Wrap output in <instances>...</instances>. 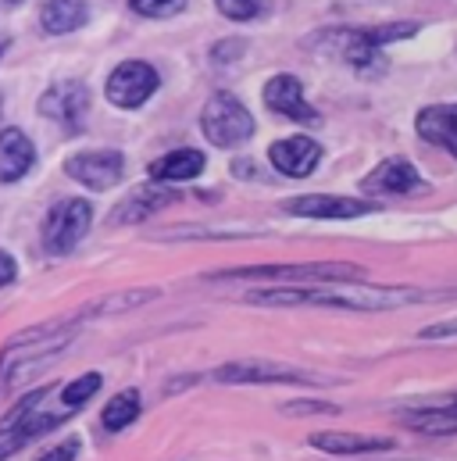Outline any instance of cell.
<instances>
[{"label":"cell","mask_w":457,"mask_h":461,"mask_svg":"<svg viewBox=\"0 0 457 461\" xmlns=\"http://www.w3.org/2000/svg\"><path fill=\"white\" fill-rule=\"evenodd\" d=\"M250 304H315V308H343V312H390L411 301H422L418 290L404 286H372V283H322V286H282V290H254L246 294Z\"/></svg>","instance_id":"6da1fadb"},{"label":"cell","mask_w":457,"mask_h":461,"mask_svg":"<svg viewBox=\"0 0 457 461\" xmlns=\"http://www.w3.org/2000/svg\"><path fill=\"white\" fill-rule=\"evenodd\" d=\"M215 279H279V283H364V268L350 261H304V265H246Z\"/></svg>","instance_id":"7a4b0ae2"},{"label":"cell","mask_w":457,"mask_h":461,"mask_svg":"<svg viewBox=\"0 0 457 461\" xmlns=\"http://www.w3.org/2000/svg\"><path fill=\"white\" fill-rule=\"evenodd\" d=\"M50 393L54 390H36L29 401H22L11 415H7V422L0 426V461L11 458L18 447H25L29 440H36L40 433H47V429H54L58 422H65L72 411H43V404L50 401Z\"/></svg>","instance_id":"3957f363"},{"label":"cell","mask_w":457,"mask_h":461,"mask_svg":"<svg viewBox=\"0 0 457 461\" xmlns=\"http://www.w3.org/2000/svg\"><path fill=\"white\" fill-rule=\"evenodd\" d=\"M201 129L215 147H239L254 136V115L232 94H215L201 112Z\"/></svg>","instance_id":"277c9868"},{"label":"cell","mask_w":457,"mask_h":461,"mask_svg":"<svg viewBox=\"0 0 457 461\" xmlns=\"http://www.w3.org/2000/svg\"><path fill=\"white\" fill-rule=\"evenodd\" d=\"M90 219H94V208L86 201H79V197L54 204L50 215H47V222H43V247L50 254H68L86 236Z\"/></svg>","instance_id":"5b68a950"},{"label":"cell","mask_w":457,"mask_h":461,"mask_svg":"<svg viewBox=\"0 0 457 461\" xmlns=\"http://www.w3.org/2000/svg\"><path fill=\"white\" fill-rule=\"evenodd\" d=\"M219 383H297V386H322L329 383L318 372H304L297 365H282V361H232L215 368Z\"/></svg>","instance_id":"8992f818"},{"label":"cell","mask_w":457,"mask_h":461,"mask_svg":"<svg viewBox=\"0 0 457 461\" xmlns=\"http://www.w3.org/2000/svg\"><path fill=\"white\" fill-rule=\"evenodd\" d=\"M322 40H329L336 47V54L357 76L386 72V58H382V43H379L375 29H336V32H326Z\"/></svg>","instance_id":"52a82bcc"},{"label":"cell","mask_w":457,"mask_h":461,"mask_svg":"<svg viewBox=\"0 0 457 461\" xmlns=\"http://www.w3.org/2000/svg\"><path fill=\"white\" fill-rule=\"evenodd\" d=\"M157 83H161V76H157L154 65H147V61H121L112 72L104 94H108V101H112L114 108H139L157 90Z\"/></svg>","instance_id":"ba28073f"},{"label":"cell","mask_w":457,"mask_h":461,"mask_svg":"<svg viewBox=\"0 0 457 461\" xmlns=\"http://www.w3.org/2000/svg\"><path fill=\"white\" fill-rule=\"evenodd\" d=\"M65 172L83 183L86 190H112L114 183H121L125 176V158L121 150H83V154H72Z\"/></svg>","instance_id":"9c48e42d"},{"label":"cell","mask_w":457,"mask_h":461,"mask_svg":"<svg viewBox=\"0 0 457 461\" xmlns=\"http://www.w3.org/2000/svg\"><path fill=\"white\" fill-rule=\"evenodd\" d=\"M282 212L300 215V219H361L379 212V204L361 201V197H336V194H304L282 204Z\"/></svg>","instance_id":"30bf717a"},{"label":"cell","mask_w":457,"mask_h":461,"mask_svg":"<svg viewBox=\"0 0 457 461\" xmlns=\"http://www.w3.org/2000/svg\"><path fill=\"white\" fill-rule=\"evenodd\" d=\"M40 112L47 118H58L68 132H79L83 118L90 112V90L79 79H61L40 97Z\"/></svg>","instance_id":"8fae6325"},{"label":"cell","mask_w":457,"mask_h":461,"mask_svg":"<svg viewBox=\"0 0 457 461\" xmlns=\"http://www.w3.org/2000/svg\"><path fill=\"white\" fill-rule=\"evenodd\" d=\"M268 161H272L282 176L304 179V176H311V172L318 168V161H322V143L311 140V136H290V140H279V143L268 147Z\"/></svg>","instance_id":"7c38bea8"},{"label":"cell","mask_w":457,"mask_h":461,"mask_svg":"<svg viewBox=\"0 0 457 461\" xmlns=\"http://www.w3.org/2000/svg\"><path fill=\"white\" fill-rule=\"evenodd\" d=\"M418 186H422V176L408 158H386L361 179L364 194H415Z\"/></svg>","instance_id":"4fadbf2b"},{"label":"cell","mask_w":457,"mask_h":461,"mask_svg":"<svg viewBox=\"0 0 457 461\" xmlns=\"http://www.w3.org/2000/svg\"><path fill=\"white\" fill-rule=\"evenodd\" d=\"M264 104L275 115H286L293 122H318V112L304 101V86L297 76H272L264 86Z\"/></svg>","instance_id":"5bb4252c"},{"label":"cell","mask_w":457,"mask_h":461,"mask_svg":"<svg viewBox=\"0 0 457 461\" xmlns=\"http://www.w3.org/2000/svg\"><path fill=\"white\" fill-rule=\"evenodd\" d=\"M415 129L426 143L444 147L457 158V104H429L415 118Z\"/></svg>","instance_id":"9a60e30c"},{"label":"cell","mask_w":457,"mask_h":461,"mask_svg":"<svg viewBox=\"0 0 457 461\" xmlns=\"http://www.w3.org/2000/svg\"><path fill=\"white\" fill-rule=\"evenodd\" d=\"M36 165V147L22 129L0 132V183H18Z\"/></svg>","instance_id":"2e32d148"},{"label":"cell","mask_w":457,"mask_h":461,"mask_svg":"<svg viewBox=\"0 0 457 461\" xmlns=\"http://www.w3.org/2000/svg\"><path fill=\"white\" fill-rule=\"evenodd\" d=\"M175 197H179L175 190H157V186H147V190H143V186H139V190H132L118 208H112V222H118V226L143 222V219H150L154 212L168 208Z\"/></svg>","instance_id":"e0dca14e"},{"label":"cell","mask_w":457,"mask_h":461,"mask_svg":"<svg viewBox=\"0 0 457 461\" xmlns=\"http://www.w3.org/2000/svg\"><path fill=\"white\" fill-rule=\"evenodd\" d=\"M86 18H90V4L86 0H47L43 11H40V25L50 36L76 32L79 25H86Z\"/></svg>","instance_id":"ac0fdd59"},{"label":"cell","mask_w":457,"mask_h":461,"mask_svg":"<svg viewBox=\"0 0 457 461\" xmlns=\"http://www.w3.org/2000/svg\"><path fill=\"white\" fill-rule=\"evenodd\" d=\"M204 165H208V158H204L201 150L183 147V150H172V154L157 158V161L150 165V179H157V183H179V179H193V176H201V172H204Z\"/></svg>","instance_id":"d6986e66"},{"label":"cell","mask_w":457,"mask_h":461,"mask_svg":"<svg viewBox=\"0 0 457 461\" xmlns=\"http://www.w3.org/2000/svg\"><path fill=\"white\" fill-rule=\"evenodd\" d=\"M311 447L329 451V455H375V451H390L393 440H386V437H357V433H315Z\"/></svg>","instance_id":"ffe728a7"},{"label":"cell","mask_w":457,"mask_h":461,"mask_svg":"<svg viewBox=\"0 0 457 461\" xmlns=\"http://www.w3.org/2000/svg\"><path fill=\"white\" fill-rule=\"evenodd\" d=\"M400 422L415 433H429V437H444L457 433V397L444 408H418V411H404Z\"/></svg>","instance_id":"44dd1931"},{"label":"cell","mask_w":457,"mask_h":461,"mask_svg":"<svg viewBox=\"0 0 457 461\" xmlns=\"http://www.w3.org/2000/svg\"><path fill=\"white\" fill-rule=\"evenodd\" d=\"M136 415H139V393L136 390H121V393H114L112 401H108V408H104V429H125L129 422H136Z\"/></svg>","instance_id":"7402d4cb"},{"label":"cell","mask_w":457,"mask_h":461,"mask_svg":"<svg viewBox=\"0 0 457 461\" xmlns=\"http://www.w3.org/2000/svg\"><path fill=\"white\" fill-rule=\"evenodd\" d=\"M154 297H157V290H125V294H114V297H104V301H97V304L83 308L79 315H83V319H94V315L129 312V308H139V304H147V301H154Z\"/></svg>","instance_id":"603a6c76"},{"label":"cell","mask_w":457,"mask_h":461,"mask_svg":"<svg viewBox=\"0 0 457 461\" xmlns=\"http://www.w3.org/2000/svg\"><path fill=\"white\" fill-rule=\"evenodd\" d=\"M97 390H101V375H97V372H86V375H79L76 383H68V386L61 390V404H65L68 411H76V408H83Z\"/></svg>","instance_id":"cb8c5ba5"},{"label":"cell","mask_w":457,"mask_h":461,"mask_svg":"<svg viewBox=\"0 0 457 461\" xmlns=\"http://www.w3.org/2000/svg\"><path fill=\"white\" fill-rule=\"evenodd\" d=\"M129 7L143 18H172L186 7V0H129Z\"/></svg>","instance_id":"d4e9b609"},{"label":"cell","mask_w":457,"mask_h":461,"mask_svg":"<svg viewBox=\"0 0 457 461\" xmlns=\"http://www.w3.org/2000/svg\"><path fill=\"white\" fill-rule=\"evenodd\" d=\"M215 7L226 14V18H236V22H246L261 11V0H215Z\"/></svg>","instance_id":"484cf974"},{"label":"cell","mask_w":457,"mask_h":461,"mask_svg":"<svg viewBox=\"0 0 457 461\" xmlns=\"http://www.w3.org/2000/svg\"><path fill=\"white\" fill-rule=\"evenodd\" d=\"M161 240H197V236H222V240H232V236H257L254 230H172V232H157Z\"/></svg>","instance_id":"4316f807"},{"label":"cell","mask_w":457,"mask_h":461,"mask_svg":"<svg viewBox=\"0 0 457 461\" xmlns=\"http://www.w3.org/2000/svg\"><path fill=\"white\" fill-rule=\"evenodd\" d=\"M286 415H336V404H322V401H293L282 404Z\"/></svg>","instance_id":"83f0119b"},{"label":"cell","mask_w":457,"mask_h":461,"mask_svg":"<svg viewBox=\"0 0 457 461\" xmlns=\"http://www.w3.org/2000/svg\"><path fill=\"white\" fill-rule=\"evenodd\" d=\"M444 337H457V315L447 319V322H436V326L422 330V340H444Z\"/></svg>","instance_id":"f1b7e54d"},{"label":"cell","mask_w":457,"mask_h":461,"mask_svg":"<svg viewBox=\"0 0 457 461\" xmlns=\"http://www.w3.org/2000/svg\"><path fill=\"white\" fill-rule=\"evenodd\" d=\"M79 455V440H65V444H58L54 451H47L40 461H72Z\"/></svg>","instance_id":"f546056e"},{"label":"cell","mask_w":457,"mask_h":461,"mask_svg":"<svg viewBox=\"0 0 457 461\" xmlns=\"http://www.w3.org/2000/svg\"><path fill=\"white\" fill-rule=\"evenodd\" d=\"M14 276H18V265H14V258L0 250V286H7V283H14Z\"/></svg>","instance_id":"4dcf8cb0"},{"label":"cell","mask_w":457,"mask_h":461,"mask_svg":"<svg viewBox=\"0 0 457 461\" xmlns=\"http://www.w3.org/2000/svg\"><path fill=\"white\" fill-rule=\"evenodd\" d=\"M0 104H4V97H0Z\"/></svg>","instance_id":"1f68e13d"},{"label":"cell","mask_w":457,"mask_h":461,"mask_svg":"<svg viewBox=\"0 0 457 461\" xmlns=\"http://www.w3.org/2000/svg\"><path fill=\"white\" fill-rule=\"evenodd\" d=\"M0 54H4V47H0Z\"/></svg>","instance_id":"d6a6232c"}]
</instances>
